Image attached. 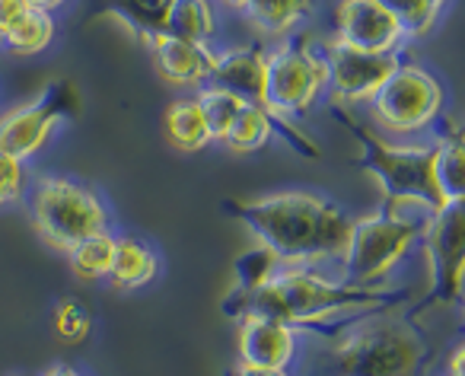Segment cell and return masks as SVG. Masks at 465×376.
Wrapping results in <instances>:
<instances>
[{
	"label": "cell",
	"instance_id": "obj_1",
	"mask_svg": "<svg viewBox=\"0 0 465 376\" xmlns=\"http://www.w3.org/2000/svg\"><path fill=\"white\" fill-rule=\"evenodd\" d=\"M411 297L414 293L408 287L329 281L306 265H281L259 291L242 300L236 319L246 312H259V316L291 325L300 335H319L329 341L354 319L399 310Z\"/></svg>",
	"mask_w": 465,
	"mask_h": 376
},
{
	"label": "cell",
	"instance_id": "obj_2",
	"mask_svg": "<svg viewBox=\"0 0 465 376\" xmlns=\"http://www.w3.org/2000/svg\"><path fill=\"white\" fill-rule=\"evenodd\" d=\"M281 265L341 262L354 217L312 192H281L259 202L223 204Z\"/></svg>",
	"mask_w": 465,
	"mask_h": 376
},
{
	"label": "cell",
	"instance_id": "obj_3",
	"mask_svg": "<svg viewBox=\"0 0 465 376\" xmlns=\"http://www.w3.org/2000/svg\"><path fill=\"white\" fill-rule=\"evenodd\" d=\"M329 341V376H420L433 361L424 331L395 310L354 319Z\"/></svg>",
	"mask_w": 465,
	"mask_h": 376
},
{
	"label": "cell",
	"instance_id": "obj_4",
	"mask_svg": "<svg viewBox=\"0 0 465 376\" xmlns=\"http://www.w3.org/2000/svg\"><path fill=\"white\" fill-rule=\"evenodd\" d=\"M335 118L357 134L361 141V156L357 166L376 179L382 188V208L392 211H424V214H437L443 211L440 192L433 185V147H405V143H389L376 137L367 124L348 115L344 105H331Z\"/></svg>",
	"mask_w": 465,
	"mask_h": 376
},
{
	"label": "cell",
	"instance_id": "obj_5",
	"mask_svg": "<svg viewBox=\"0 0 465 376\" xmlns=\"http://www.w3.org/2000/svg\"><path fill=\"white\" fill-rule=\"evenodd\" d=\"M430 217L433 214H424V211L414 214V211L392 208L354 217L348 249L341 255L344 281H351V284H382L399 268V262L420 242Z\"/></svg>",
	"mask_w": 465,
	"mask_h": 376
},
{
	"label": "cell",
	"instance_id": "obj_6",
	"mask_svg": "<svg viewBox=\"0 0 465 376\" xmlns=\"http://www.w3.org/2000/svg\"><path fill=\"white\" fill-rule=\"evenodd\" d=\"M29 214L39 240L58 252H71L86 236L109 230V211L96 192L64 175L35 182L29 195Z\"/></svg>",
	"mask_w": 465,
	"mask_h": 376
},
{
	"label": "cell",
	"instance_id": "obj_7",
	"mask_svg": "<svg viewBox=\"0 0 465 376\" xmlns=\"http://www.w3.org/2000/svg\"><path fill=\"white\" fill-rule=\"evenodd\" d=\"M370 115L386 134L408 137L427 131L446 105V90L427 67L399 61L389 80L370 99Z\"/></svg>",
	"mask_w": 465,
	"mask_h": 376
},
{
	"label": "cell",
	"instance_id": "obj_8",
	"mask_svg": "<svg viewBox=\"0 0 465 376\" xmlns=\"http://www.w3.org/2000/svg\"><path fill=\"white\" fill-rule=\"evenodd\" d=\"M329 90V67L322 52L293 42L265 54V96L262 105L274 118L303 115Z\"/></svg>",
	"mask_w": 465,
	"mask_h": 376
},
{
	"label": "cell",
	"instance_id": "obj_9",
	"mask_svg": "<svg viewBox=\"0 0 465 376\" xmlns=\"http://www.w3.org/2000/svg\"><path fill=\"white\" fill-rule=\"evenodd\" d=\"M77 86L71 80H52L35 99L0 115V150L16 160H29L52 141L54 128L67 118H77Z\"/></svg>",
	"mask_w": 465,
	"mask_h": 376
},
{
	"label": "cell",
	"instance_id": "obj_10",
	"mask_svg": "<svg viewBox=\"0 0 465 376\" xmlns=\"http://www.w3.org/2000/svg\"><path fill=\"white\" fill-rule=\"evenodd\" d=\"M427 265H430V293L420 306L462 303V259H465V214L462 204L437 211L424 236Z\"/></svg>",
	"mask_w": 465,
	"mask_h": 376
},
{
	"label": "cell",
	"instance_id": "obj_11",
	"mask_svg": "<svg viewBox=\"0 0 465 376\" xmlns=\"http://www.w3.org/2000/svg\"><path fill=\"white\" fill-rule=\"evenodd\" d=\"M322 58L329 67L331 105H367L401 61L399 52H361L335 39L322 45Z\"/></svg>",
	"mask_w": 465,
	"mask_h": 376
},
{
	"label": "cell",
	"instance_id": "obj_12",
	"mask_svg": "<svg viewBox=\"0 0 465 376\" xmlns=\"http://www.w3.org/2000/svg\"><path fill=\"white\" fill-rule=\"evenodd\" d=\"M335 42L361 52H399L405 42L401 23L386 7V0H341L335 14Z\"/></svg>",
	"mask_w": 465,
	"mask_h": 376
},
{
	"label": "cell",
	"instance_id": "obj_13",
	"mask_svg": "<svg viewBox=\"0 0 465 376\" xmlns=\"http://www.w3.org/2000/svg\"><path fill=\"white\" fill-rule=\"evenodd\" d=\"M240 322V363L265 370H287L300 351V331L278 319L246 312Z\"/></svg>",
	"mask_w": 465,
	"mask_h": 376
},
{
	"label": "cell",
	"instance_id": "obj_14",
	"mask_svg": "<svg viewBox=\"0 0 465 376\" xmlns=\"http://www.w3.org/2000/svg\"><path fill=\"white\" fill-rule=\"evenodd\" d=\"M150 48L153 67L166 84L173 86H201L211 80L213 61L217 52H211V45L204 42H185L175 35H153L150 42H143Z\"/></svg>",
	"mask_w": 465,
	"mask_h": 376
},
{
	"label": "cell",
	"instance_id": "obj_15",
	"mask_svg": "<svg viewBox=\"0 0 465 376\" xmlns=\"http://www.w3.org/2000/svg\"><path fill=\"white\" fill-rule=\"evenodd\" d=\"M265 54L268 52H262L259 45L220 52L207 84L232 93L242 103L262 105V96H265Z\"/></svg>",
	"mask_w": 465,
	"mask_h": 376
},
{
	"label": "cell",
	"instance_id": "obj_16",
	"mask_svg": "<svg viewBox=\"0 0 465 376\" xmlns=\"http://www.w3.org/2000/svg\"><path fill=\"white\" fill-rule=\"evenodd\" d=\"M433 185L440 192L443 208L462 204L465 198V143L462 131H452L440 143H433Z\"/></svg>",
	"mask_w": 465,
	"mask_h": 376
},
{
	"label": "cell",
	"instance_id": "obj_17",
	"mask_svg": "<svg viewBox=\"0 0 465 376\" xmlns=\"http://www.w3.org/2000/svg\"><path fill=\"white\" fill-rule=\"evenodd\" d=\"M312 10H316V0H249V7L242 14L259 33L284 39L300 23L310 20Z\"/></svg>",
	"mask_w": 465,
	"mask_h": 376
},
{
	"label": "cell",
	"instance_id": "obj_18",
	"mask_svg": "<svg viewBox=\"0 0 465 376\" xmlns=\"http://www.w3.org/2000/svg\"><path fill=\"white\" fill-rule=\"evenodd\" d=\"M160 272L153 249L143 246L141 240H115V259H112V272L105 281H112L115 291H137L147 287Z\"/></svg>",
	"mask_w": 465,
	"mask_h": 376
},
{
	"label": "cell",
	"instance_id": "obj_19",
	"mask_svg": "<svg viewBox=\"0 0 465 376\" xmlns=\"http://www.w3.org/2000/svg\"><path fill=\"white\" fill-rule=\"evenodd\" d=\"M278 268H281V262L262 246H255L252 252L240 255V259H236V268H232V287H230V293H226V300H223L226 316L236 319L242 300H246L249 293L259 291V287L265 284V281L272 278Z\"/></svg>",
	"mask_w": 465,
	"mask_h": 376
},
{
	"label": "cell",
	"instance_id": "obj_20",
	"mask_svg": "<svg viewBox=\"0 0 465 376\" xmlns=\"http://www.w3.org/2000/svg\"><path fill=\"white\" fill-rule=\"evenodd\" d=\"M166 35L185 42H211L217 35V10L213 0H173V7L166 14Z\"/></svg>",
	"mask_w": 465,
	"mask_h": 376
},
{
	"label": "cell",
	"instance_id": "obj_21",
	"mask_svg": "<svg viewBox=\"0 0 465 376\" xmlns=\"http://www.w3.org/2000/svg\"><path fill=\"white\" fill-rule=\"evenodd\" d=\"M169 7L173 0H105V14L143 42L163 33Z\"/></svg>",
	"mask_w": 465,
	"mask_h": 376
},
{
	"label": "cell",
	"instance_id": "obj_22",
	"mask_svg": "<svg viewBox=\"0 0 465 376\" xmlns=\"http://www.w3.org/2000/svg\"><path fill=\"white\" fill-rule=\"evenodd\" d=\"M166 137L182 153H198L211 143L204 115H201L194 99H175L166 109Z\"/></svg>",
	"mask_w": 465,
	"mask_h": 376
},
{
	"label": "cell",
	"instance_id": "obj_23",
	"mask_svg": "<svg viewBox=\"0 0 465 376\" xmlns=\"http://www.w3.org/2000/svg\"><path fill=\"white\" fill-rule=\"evenodd\" d=\"M71 259V272L77 274L80 281H105L112 272V259H115V236L109 230H99V233L86 236L84 242L67 252Z\"/></svg>",
	"mask_w": 465,
	"mask_h": 376
},
{
	"label": "cell",
	"instance_id": "obj_24",
	"mask_svg": "<svg viewBox=\"0 0 465 376\" xmlns=\"http://www.w3.org/2000/svg\"><path fill=\"white\" fill-rule=\"evenodd\" d=\"M194 103H198L201 115H204L211 143H223V137L230 134L232 122H236V115H240V109L246 105L242 99L232 96V93L220 90V86H211V84L198 93V99H194Z\"/></svg>",
	"mask_w": 465,
	"mask_h": 376
},
{
	"label": "cell",
	"instance_id": "obj_25",
	"mask_svg": "<svg viewBox=\"0 0 465 376\" xmlns=\"http://www.w3.org/2000/svg\"><path fill=\"white\" fill-rule=\"evenodd\" d=\"M54 39V20L52 14H42V10H33V16H29L26 23H23L16 33H10L7 39H0V45L7 48V52L14 54H23V58H29V54H42L48 45H52Z\"/></svg>",
	"mask_w": 465,
	"mask_h": 376
},
{
	"label": "cell",
	"instance_id": "obj_26",
	"mask_svg": "<svg viewBox=\"0 0 465 376\" xmlns=\"http://www.w3.org/2000/svg\"><path fill=\"white\" fill-rule=\"evenodd\" d=\"M386 7L401 23L405 39H420L433 29L440 10L446 7V0H386Z\"/></svg>",
	"mask_w": 465,
	"mask_h": 376
},
{
	"label": "cell",
	"instance_id": "obj_27",
	"mask_svg": "<svg viewBox=\"0 0 465 376\" xmlns=\"http://www.w3.org/2000/svg\"><path fill=\"white\" fill-rule=\"evenodd\" d=\"M54 331H58L64 341L71 344H80L90 338L93 331V312L90 306L84 303V300L77 297H67L58 303V310H54Z\"/></svg>",
	"mask_w": 465,
	"mask_h": 376
},
{
	"label": "cell",
	"instance_id": "obj_28",
	"mask_svg": "<svg viewBox=\"0 0 465 376\" xmlns=\"http://www.w3.org/2000/svg\"><path fill=\"white\" fill-rule=\"evenodd\" d=\"M26 192V166L16 156L0 150V208L16 204Z\"/></svg>",
	"mask_w": 465,
	"mask_h": 376
},
{
	"label": "cell",
	"instance_id": "obj_29",
	"mask_svg": "<svg viewBox=\"0 0 465 376\" xmlns=\"http://www.w3.org/2000/svg\"><path fill=\"white\" fill-rule=\"evenodd\" d=\"M232 376H291L287 370H265V367H249V363H240L232 370Z\"/></svg>",
	"mask_w": 465,
	"mask_h": 376
},
{
	"label": "cell",
	"instance_id": "obj_30",
	"mask_svg": "<svg viewBox=\"0 0 465 376\" xmlns=\"http://www.w3.org/2000/svg\"><path fill=\"white\" fill-rule=\"evenodd\" d=\"M29 7L42 10V14H54V10H61L67 4V0H26Z\"/></svg>",
	"mask_w": 465,
	"mask_h": 376
},
{
	"label": "cell",
	"instance_id": "obj_31",
	"mask_svg": "<svg viewBox=\"0 0 465 376\" xmlns=\"http://www.w3.org/2000/svg\"><path fill=\"white\" fill-rule=\"evenodd\" d=\"M450 376H462V344H456V351L450 354Z\"/></svg>",
	"mask_w": 465,
	"mask_h": 376
},
{
	"label": "cell",
	"instance_id": "obj_32",
	"mask_svg": "<svg viewBox=\"0 0 465 376\" xmlns=\"http://www.w3.org/2000/svg\"><path fill=\"white\" fill-rule=\"evenodd\" d=\"M45 376H84V373H80V370H74V367H67V363H54Z\"/></svg>",
	"mask_w": 465,
	"mask_h": 376
},
{
	"label": "cell",
	"instance_id": "obj_33",
	"mask_svg": "<svg viewBox=\"0 0 465 376\" xmlns=\"http://www.w3.org/2000/svg\"><path fill=\"white\" fill-rule=\"evenodd\" d=\"M223 4H226V7H230V10H240V14L249 7V0H223Z\"/></svg>",
	"mask_w": 465,
	"mask_h": 376
}]
</instances>
